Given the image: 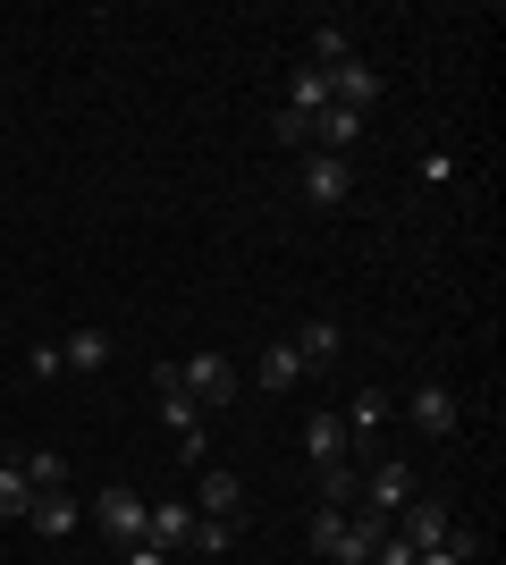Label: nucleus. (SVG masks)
Instances as JSON below:
<instances>
[{"mask_svg": "<svg viewBox=\"0 0 506 565\" xmlns=\"http://www.w3.org/2000/svg\"><path fill=\"white\" fill-rule=\"evenodd\" d=\"M270 136L288 143V152H313V118H304V110H279V118H270Z\"/></svg>", "mask_w": 506, "mask_h": 565, "instance_id": "21", "label": "nucleus"}, {"mask_svg": "<svg viewBox=\"0 0 506 565\" xmlns=\"http://www.w3.org/2000/svg\"><path fill=\"white\" fill-rule=\"evenodd\" d=\"M119 565H169V548H152V541H136V548H119Z\"/></svg>", "mask_w": 506, "mask_h": 565, "instance_id": "25", "label": "nucleus"}, {"mask_svg": "<svg viewBox=\"0 0 506 565\" xmlns=\"http://www.w3.org/2000/svg\"><path fill=\"white\" fill-rule=\"evenodd\" d=\"M194 557H228V548H237V523H212V515H194Z\"/></svg>", "mask_w": 506, "mask_h": 565, "instance_id": "19", "label": "nucleus"}, {"mask_svg": "<svg viewBox=\"0 0 506 565\" xmlns=\"http://www.w3.org/2000/svg\"><path fill=\"white\" fill-rule=\"evenodd\" d=\"M177 388L194 397V414H228L245 388V372L228 363V354H177Z\"/></svg>", "mask_w": 506, "mask_h": 565, "instance_id": "1", "label": "nucleus"}, {"mask_svg": "<svg viewBox=\"0 0 506 565\" xmlns=\"http://www.w3.org/2000/svg\"><path fill=\"white\" fill-rule=\"evenodd\" d=\"M380 541H388V523L355 507V515L337 523V548H330V557H337V565H372V548H380Z\"/></svg>", "mask_w": 506, "mask_h": 565, "instance_id": "11", "label": "nucleus"}, {"mask_svg": "<svg viewBox=\"0 0 506 565\" xmlns=\"http://www.w3.org/2000/svg\"><path fill=\"white\" fill-rule=\"evenodd\" d=\"M25 481H34V490H68V465H60V456H25Z\"/></svg>", "mask_w": 506, "mask_h": 565, "instance_id": "23", "label": "nucleus"}, {"mask_svg": "<svg viewBox=\"0 0 506 565\" xmlns=\"http://www.w3.org/2000/svg\"><path fill=\"white\" fill-rule=\"evenodd\" d=\"M152 397H161V423L177 430V448L203 456V414H194V397L177 388V363H152Z\"/></svg>", "mask_w": 506, "mask_h": 565, "instance_id": "4", "label": "nucleus"}, {"mask_svg": "<svg viewBox=\"0 0 506 565\" xmlns=\"http://www.w3.org/2000/svg\"><path fill=\"white\" fill-rule=\"evenodd\" d=\"M304 456H313V465H337V456H346V414H313V423H304Z\"/></svg>", "mask_w": 506, "mask_h": 565, "instance_id": "16", "label": "nucleus"}, {"mask_svg": "<svg viewBox=\"0 0 506 565\" xmlns=\"http://www.w3.org/2000/svg\"><path fill=\"white\" fill-rule=\"evenodd\" d=\"M295 186H304V203H313V212H337V203L355 194V161H346V152H304Z\"/></svg>", "mask_w": 506, "mask_h": 565, "instance_id": "2", "label": "nucleus"}, {"mask_svg": "<svg viewBox=\"0 0 506 565\" xmlns=\"http://www.w3.org/2000/svg\"><path fill=\"white\" fill-rule=\"evenodd\" d=\"M406 414H413V430H422V439H448V430H456V397H448L439 380H422V388H413Z\"/></svg>", "mask_w": 506, "mask_h": 565, "instance_id": "9", "label": "nucleus"}, {"mask_svg": "<svg viewBox=\"0 0 506 565\" xmlns=\"http://www.w3.org/2000/svg\"><path fill=\"white\" fill-rule=\"evenodd\" d=\"M288 347L304 354V372H321V363H337V354H346V330H337L330 312H313V321H304V330H295Z\"/></svg>", "mask_w": 506, "mask_h": 565, "instance_id": "12", "label": "nucleus"}, {"mask_svg": "<svg viewBox=\"0 0 506 565\" xmlns=\"http://www.w3.org/2000/svg\"><path fill=\"white\" fill-rule=\"evenodd\" d=\"M25 372H34V380H60V372H68V363H60V338H43V347H25Z\"/></svg>", "mask_w": 506, "mask_h": 565, "instance_id": "24", "label": "nucleus"}, {"mask_svg": "<svg viewBox=\"0 0 506 565\" xmlns=\"http://www.w3.org/2000/svg\"><path fill=\"white\" fill-rule=\"evenodd\" d=\"M388 423V397H380V388H363V397H355V423H346V439H363V430H380Z\"/></svg>", "mask_w": 506, "mask_h": 565, "instance_id": "22", "label": "nucleus"}, {"mask_svg": "<svg viewBox=\"0 0 506 565\" xmlns=\"http://www.w3.org/2000/svg\"><path fill=\"white\" fill-rule=\"evenodd\" d=\"M25 507H34V481H25V465H0V523L25 515Z\"/></svg>", "mask_w": 506, "mask_h": 565, "instance_id": "20", "label": "nucleus"}, {"mask_svg": "<svg viewBox=\"0 0 506 565\" xmlns=\"http://www.w3.org/2000/svg\"><path fill=\"white\" fill-rule=\"evenodd\" d=\"M313 472H321V507H355V498H363L355 456H337V465H313Z\"/></svg>", "mask_w": 506, "mask_h": 565, "instance_id": "17", "label": "nucleus"}, {"mask_svg": "<svg viewBox=\"0 0 506 565\" xmlns=\"http://www.w3.org/2000/svg\"><path fill=\"white\" fill-rule=\"evenodd\" d=\"M295 380H304V354H295L288 338H279V347H262V354H254V388H270V397H288Z\"/></svg>", "mask_w": 506, "mask_h": 565, "instance_id": "13", "label": "nucleus"}, {"mask_svg": "<svg viewBox=\"0 0 506 565\" xmlns=\"http://www.w3.org/2000/svg\"><path fill=\"white\" fill-rule=\"evenodd\" d=\"M363 515H380V523H397L413 507V465H397V456H380V465L363 472V498H355Z\"/></svg>", "mask_w": 506, "mask_h": 565, "instance_id": "3", "label": "nucleus"}, {"mask_svg": "<svg viewBox=\"0 0 506 565\" xmlns=\"http://www.w3.org/2000/svg\"><path fill=\"white\" fill-rule=\"evenodd\" d=\"M388 532H397L406 548H439L448 532H456V515H448V498H413V507H406L397 523H388Z\"/></svg>", "mask_w": 506, "mask_h": 565, "instance_id": "7", "label": "nucleus"}, {"mask_svg": "<svg viewBox=\"0 0 506 565\" xmlns=\"http://www.w3.org/2000/svg\"><path fill=\"white\" fill-rule=\"evenodd\" d=\"M60 363H68V372H101V363H110V330H68L60 338Z\"/></svg>", "mask_w": 506, "mask_h": 565, "instance_id": "15", "label": "nucleus"}, {"mask_svg": "<svg viewBox=\"0 0 506 565\" xmlns=\"http://www.w3.org/2000/svg\"><path fill=\"white\" fill-rule=\"evenodd\" d=\"M25 523H34L43 541H68V532H76V498H68V490H34V507H25Z\"/></svg>", "mask_w": 506, "mask_h": 565, "instance_id": "14", "label": "nucleus"}, {"mask_svg": "<svg viewBox=\"0 0 506 565\" xmlns=\"http://www.w3.org/2000/svg\"><path fill=\"white\" fill-rule=\"evenodd\" d=\"M94 523H101V532H110V541H119V548H136V541H144V523H152V498H136V490H127V481H119V490H101Z\"/></svg>", "mask_w": 506, "mask_h": 565, "instance_id": "6", "label": "nucleus"}, {"mask_svg": "<svg viewBox=\"0 0 506 565\" xmlns=\"http://www.w3.org/2000/svg\"><path fill=\"white\" fill-rule=\"evenodd\" d=\"M186 507H194V515H212V523H237V507H245V481H237L228 465H212V472H203V490H194Z\"/></svg>", "mask_w": 506, "mask_h": 565, "instance_id": "8", "label": "nucleus"}, {"mask_svg": "<svg viewBox=\"0 0 506 565\" xmlns=\"http://www.w3.org/2000/svg\"><path fill=\"white\" fill-rule=\"evenodd\" d=\"M330 102L337 110H372V102H380V68H372V60H363V51H346V60H330Z\"/></svg>", "mask_w": 506, "mask_h": 565, "instance_id": "5", "label": "nucleus"}, {"mask_svg": "<svg viewBox=\"0 0 506 565\" xmlns=\"http://www.w3.org/2000/svg\"><path fill=\"white\" fill-rule=\"evenodd\" d=\"M144 541L177 557V548L194 541V507H186V498H152V523H144Z\"/></svg>", "mask_w": 506, "mask_h": 565, "instance_id": "10", "label": "nucleus"}, {"mask_svg": "<svg viewBox=\"0 0 506 565\" xmlns=\"http://www.w3.org/2000/svg\"><path fill=\"white\" fill-rule=\"evenodd\" d=\"M288 110H304V118H321V110H330V76H321L313 60H304V68L288 76Z\"/></svg>", "mask_w": 506, "mask_h": 565, "instance_id": "18", "label": "nucleus"}]
</instances>
